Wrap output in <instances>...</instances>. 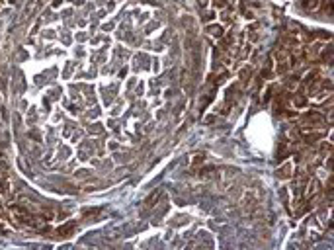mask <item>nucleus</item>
Wrapping results in <instances>:
<instances>
[{
  "instance_id": "39448f33",
  "label": "nucleus",
  "mask_w": 334,
  "mask_h": 250,
  "mask_svg": "<svg viewBox=\"0 0 334 250\" xmlns=\"http://www.w3.org/2000/svg\"><path fill=\"white\" fill-rule=\"evenodd\" d=\"M278 176L279 178H289V176H291V164H284L278 170Z\"/></svg>"
},
{
  "instance_id": "f03ea898",
  "label": "nucleus",
  "mask_w": 334,
  "mask_h": 250,
  "mask_svg": "<svg viewBox=\"0 0 334 250\" xmlns=\"http://www.w3.org/2000/svg\"><path fill=\"white\" fill-rule=\"evenodd\" d=\"M74 229H76V223H67V225L59 227V231H57V233H59L61 237H69V234L74 231Z\"/></svg>"
},
{
  "instance_id": "f257e3e1",
  "label": "nucleus",
  "mask_w": 334,
  "mask_h": 250,
  "mask_svg": "<svg viewBox=\"0 0 334 250\" xmlns=\"http://www.w3.org/2000/svg\"><path fill=\"white\" fill-rule=\"evenodd\" d=\"M303 121H305V123H317V127H318V125H322L324 117H322L321 113H313V112H309L307 115L303 117Z\"/></svg>"
},
{
  "instance_id": "7ed1b4c3",
  "label": "nucleus",
  "mask_w": 334,
  "mask_h": 250,
  "mask_svg": "<svg viewBox=\"0 0 334 250\" xmlns=\"http://www.w3.org/2000/svg\"><path fill=\"white\" fill-rule=\"evenodd\" d=\"M207 33L213 35V37H221V35H223V27L219 24H211V26H207Z\"/></svg>"
},
{
  "instance_id": "423d86ee",
  "label": "nucleus",
  "mask_w": 334,
  "mask_h": 250,
  "mask_svg": "<svg viewBox=\"0 0 334 250\" xmlns=\"http://www.w3.org/2000/svg\"><path fill=\"white\" fill-rule=\"evenodd\" d=\"M318 192V180H311L309 182V190H307V194H309V197L311 195H315Z\"/></svg>"
},
{
  "instance_id": "9b49d317",
  "label": "nucleus",
  "mask_w": 334,
  "mask_h": 250,
  "mask_svg": "<svg viewBox=\"0 0 334 250\" xmlns=\"http://www.w3.org/2000/svg\"><path fill=\"white\" fill-rule=\"evenodd\" d=\"M201 160H205V154H195V158H193V164H199Z\"/></svg>"
},
{
  "instance_id": "20e7f679",
  "label": "nucleus",
  "mask_w": 334,
  "mask_h": 250,
  "mask_svg": "<svg viewBox=\"0 0 334 250\" xmlns=\"http://www.w3.org/2000/svg\"><path fill=\"white\" fill-rule=\"evenodd\" d=\"M303 135H305V139H307V143H317L318 139H321V133H311L309 129H305Z\"/></svg>"
},
{
  "instance_id": "f8f14e48",
  "label": "nucleus",
  "mask_w": 334,
  "mask_h": 250,
  "mask_svg": "<svg viewBox=\"0 0 334 250\" xmlns=\"http://www.w3.org/2000/svg\"><path fill=\"white\" fill-rule=\"evenodd\" d=\"M6 233H8V229H6L4 225H0V234H6Z\"/></svg>"
},
{
  "instance_id": "9d476101",
  "label": "nucleus",
  "mask_w": 334,
  "mask_h": 250,
  "mask_svg": "<svg viewBox=\"0 0 334 250\" xmlns=\"http://www.w3.org/2000/svg\"><path fill=\"white\" fill-rule=\"evenodd\" d=\"M330 53H332L330 47H328V49H324V53H322V61H330Z\"/></svg>"
},
{
  "instance_id": "0eeeda50",
  "label": "nucleus",
  "mask_w": 334,
  "mask_h": 250,
  "mask_svg": "<svg viewBox=\"0 0 334 250\" xmlns=\"http://www.w3.org/2000/svg\"><path fill=\"white\" fill-rule=\"evenodd\" d=\"M293 104H295L297 108H305V106H307V98L301 96V94H297V96L293 98Z\"/></svg>"
},
{
  "instance_id": "ddd939ff",
  "label": "nucleus",
  "mask_w": 334,
  "mask_h": 250,
  "mask_svg": "<svg viewBox=\"0 0 334 250\" xmlns=\"http://www.w3.org/2000/svg\"><path fill=\"white\" fill-rule=\"evenodd\" d=\"M215 121V117L213 115H209V117H205V123H213Z\"/></svg>"
},
{
  "instance_id": "1a4fd4ad",
  "label": "nucleus",
  "mask_w": 334,
  "mask_h": 250,
  "mask_svg": "<svg viewBox=\"0 0 334 250\" xmlns=\"http://www.w3.org/2000/svg\"><path fill=\"white\" fill-rule=\"evenodd\" d=\"M98 213H100V209H86V211H84V217H86V219H88V217H96Z\"/></svg>"
},
{
  "instance_id": "6e6552de",
  "label": "nucleus",
  "mask_w": 334,
  "mask_h": 250,
  "mask_svg": "<svg viewBox=\"0 0 334 250\" xmlns=\"http://www.w3.org/2000/svg\"><path fill=\"white\" fill-rule=\"evenodd\" d=\"M284 45H287V47H297V37H284Z\"/></svg>"
}]
</instances>
